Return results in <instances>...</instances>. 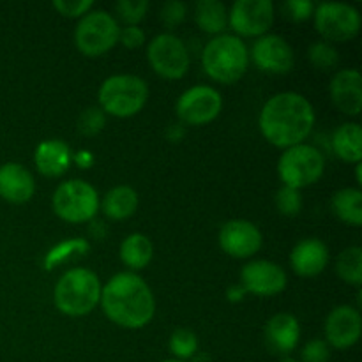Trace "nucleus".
Segmentation results:
<instances>
[{
  "instance_id": "nucleus-1",
  "label": "nucleus",
  "mask_w": 362,
  "mask_h": 362,
  "mask_svg": "<svg viewBox=\"0 0 362 362\" xmlns=\"http://www.w3.org/2000/svg\"><path fill=\"white\" fill-rule=\"evenodd\" d=\"M315 124V110L304 95L281 92L264 105L258 119L262 134L269 144L279 148L300 145Z\"/></svg>"
},
{
  "instance_id": "nucleus-2",
  "label": "nucleus",
  "mask_w": 362,
  "mask_h": 362,
  "mask_svg": "<svg viewBox=\"0 0 362 362\" xmlns=\"http://www.w3.org/2000/svg\"><path fill=\"white\" fill-rule=\"evenodd\" d=\"M103 311L113 324L141 329L152 320L156 300L147 283L134 272H120L101 288Z\"/></svg>"
},
{
  "instance_id": "nucleus-3",
  "label": "nucleus",
  "mask_w": 362,
  "mask_h": 362,
  "mask_svg": "<svg viewBox=\"0 0 362 362\" xmlns=\"http://www.w3.org/2000/svg\"><path fill=\"white\" fill-rule=\"evenodd\" d=\"M55 306L67 317H85L101 299V283L88 269H71L57 281Z\"/></svg>"
},
{
  "instance_id": "nucleus-4",
  "label": "nucleus",
  "mask_w": 362,
  "mask_h": 362,
  "mask_svg": "<svg viewBox=\"0 0 362 362\" xmlns=\"http://www.w3.org/2000/svg\"><path fill=\"white\" fill-rule=\"evenodd\" d=\"M250 62L246 45L235 35H216L202 53V64L209 76L219 83H235L244 76Z\"/></svg>"
},
{
  "instance_id": "nucleus-5",
  "label": "nucleus",
  "mask_w": 362,
  "mask_h": 362,
  "mask_svg": "<svg viewBox=\"0 0 362 362\" xmlns=\"http://www.w3.org/2000/svg\"><path fill=\"white\" fill-rule=\"evenodd\" d=\"M148 99V87L134 74H115L103 81L99 105L108 115L127 119L140 112Z\"/></svg>"
},
{
  "instance_id": "nucleus-6",
  "label": "nucleus",
  "mask_w": 362,
  "mask_h": 362,
  "mask_svg": "<svg viewBox=\"0 0 362 362\" xmlns=\"http://www.w3.org/2000/svg\"><path fill=\"white\" fill-rule=\"evenodd\" d=\"M325 170V159L313 145L300 144L283 152L278 163V172L283 184L292 189L311 186L317 182Z\"/></svg>"
},
{
  "instance_id": "nucleus-7",
  "label": "nucleus",
  "mask_w": 362,
  "mask_h": 362,
  "mask_svg": "<svg viewBox=\"0 0 362 362\" xmlns=\"http://www.w3.org/2000/svg\"><path fill=\"white\" fill-rule=\"evenodd\" d=\"M99 197L94 186L80 179L67 180L53 194V211L67 223H87L98 214Z\"/></svg>"
},
{
  "instance_id": "nucleus-8",
  "label": "nucleus",
  "mask_w": 362,
  "mask_h": 362,
  "mask_svg": "<svg viewBox=\"0 0 362 362\" xmlns=\"http://www.w3.org/2000/svg\"><path fill=\"white\" fill-rule=\"evenodd\" d=\"M120 28L106 11H92L80 20L74 30L76 48L87 57H101L119 42Z\"/></svg>"
},
{
  "instance_id": "nucleus-9",
  "label": "nucleus",
  "mask_w": 362,
  "mask_h": 362,
  "mask_svg": "<svg viewBox=\"0 0 362 362\" xmlns=\"http://www.w3.org/2000/svg\"><path fill=\"white\" fill-rule=\"evenodd\" d=\"M315 27L325 42H346L359 34L361 14L354 6L325 2L315 7Z\"/></svg>"
},
{
  "instance_id": "nucleus-10",
  "label": "nucleus",
  "mask_w": 362,
  "mask_h": 362,
  "mask_svg": "<svg viewBox=\"0 0 362 362\" xmlns=\"http://www.w3.org/2000/svg\"><path fill=\"white\" fill-rule=\"evenodd\" d=\"M152 69L166 80H179L189 69V52L182 39L173 34H159L147 48Z\"/></svg>"
},
{
  "instance_id": "nucleus-11",
  "label": "nucleus",
  "mask_w": 362,
  "mask_h": 362,
  "mask_svg": "<svg viewBox=\"0 0 362 362\" xmlns=\"http://www.w3.org/2000/svg\"><path fill=\"white\" fill-rule=\"evenodd\" d=\"M223 99L216 88L197 85L179 98L175 112L182 122L189 126H204L221 113Z\"/></svg>"
},
{
  "instance_id": "nucleus-12",
  "label": "nucleus",
  "mask_w": 362,
  "mask_h": 362,
  "mask_svg": "<svg viewBox=\"0 0 362 362\" xmlns=\"http://www.w3.org/2000/svg\"><path fill=\"white\" fill-rule=\"evenodd\" d=\"M274 21V4L271 0H239L228 13V23L237 34L255 37L264 35Z\"/></svg>"
},
{
  "instance_id": "nucleus-13",
  "label": "nucleus",
  "mask_w": 362,
  "mask_h": 362,
  "mask_svg": "<svg viewBox=\"0 0 362 362\" xmlns=\"http://www.w3.org/2000/svg\"><path fill=\"white\" fill-rule=\"evenodd\" d=\"M240 285L250 293L260 297L278 296L286 286V274L279 265L267 260H255L244 265Z\"/></svg>"
},
{
  "instance_id": "nucleus-14",
  "label": "nucleus",
  "mask_w": 362,
  "mask_h": 362,
  "mask_svg": "<svg viewBox=\"0 0 362 362\" xmlns=\"http://www.w3.org/2000/svg\"><path fill=\"white\" fill-rule=\"evenodd\" d=\"M219 246L233 258H250L262 247V233L253 223L233 219L223 225L219 232Z\"/></svg>"
},
{
  "instance_id": "nucleus-15",
  "label": "nucleus",
  "mask_w": 362,
  "mask_h": 362,
  "mask_svg": "<svg viewBox=\"0 0 362 362\" xmlns=\"http://www.w3.org/2000/svg\"><path fill=\"white\" fill-rule=\"evenodd\" d=\"M251 57L258 69L271 74L290 73L296 62L290 45L279 35H262L253 45Z\"/></svg>"
},
{
  "instance_id": "nucleus-16",
  "label": "nucleus",
  "mask_w": 362,
  "mask_h": 362,
  "mask_svg": "<svg viewBox=\"0 0 362 362\" xmlns=\"http://www.w3.org/2000/svg\"><path fill=\"white\" fill-rule=\"evenodd\" d=\"M362 318L352 306H339L331 311L325 322V338L334 349L345 350L356 345L361 338Z\"/></svg>"
},
{
  "instance_id": "nucleus-17",
  "label": "nucleus",
  "mask_w": 362,
  "mask_h": 362,
  "mask_svg": "<svg viewBox=\"0 0 362 362\" xmlns=\"http://www.w3.org/2000/svg\"><path fill=\"white\" fill-rule=\"evenodd\" d=\"M331 98L336 108L346 115H359L362 110V78L357 69H343L331 81Z\"/></svg>"
},
{
  "instance_id": "nucleus-18",
  "label": "nucleus",
  "mask_w": 362,
  "mask_h": 362,
  "mask_svg": "<svg viewBox=\"0 0 362 362\" xmlns=\"http://www.w3.org/2000/svg\"><path fill=\"white\" fill-rule=\"evenodd\" d=\"M35 182L32 173L18 163L0 166V198L9 204H27L34 197Z\"/></svg>"
},
{
  "instance_id": "nucleus-19",
  "label": "nucleus",
  "mask_w": 362,
  "mask_h": 362,
  "mask_svg": "<svg viewBox=\"0 0 362 362\" xmlns=\"http://www.w3.org/2000/svg\"><path fill=\"white\" fill-rule=\"evenodd\" d=\"M290 264L296 274L313 278L325 271L329 264V250L320 239H304L290 255Z\"/></svg>"
},
{
  "instance_id": "nucleus-20",
  "label": "nucleus",
  "mask_w": 362,
  "mask_h": 362,
  "mask_svg": "<svg viewBox=\"0 0 362 362\" xmlns=\"http://www.w3.org/2000/svg\"><path fill=\"white\" fill-rule=\"evenodd\" d=\"M300 338V327L296 317L288 313H278L265 325V343L272 354L288 356L293 352Z\"/></svg>"
},
{
  "instance_id": "nucleus-21",
  "label": "nucleus",
  "mask_w": 362,
  "mask_h": 362,
  "mask_svg": "<svg viewBox=\"0 0 362 362\" xmlns=\"http://www.w3.org/2000/svg\"><path fill=\"white\" fill-rule=\"evenodd\" d=\"M35 166L46 177H59L67 172L73 154L62 140H45L35 148Z\"/></svg>"
},
{
  "instance_id": "nucleus-22",
  "label": "nucleus",
  "mask_w": 362,
  "mask_h": 362,
  "mask_svg": "<svg viewBox=\"0 0 362 362\" xmlns=\"http://www.w3.org/2000/svg\"><path fill=\"white\" fill-rule=\"evenodd\" d=\"M101 207L110 219H115V221L127 219L136 211L138 193L129 186H117L106 193Z\"/></svg>"
},
{
  "instance_id": "nucleus-23",
  "label": "nucleus",
  "mask_w": 362,
  "mask_h": 362,
  "mask_svg": "<svg viewBox=\"0 0 362 362\" xmlns=\"http://www.w3.org/2000/svg\"><path fill=\"white\" fill-rule=\"evenodd\" d=\"M362 134L361 126L356 122L343 124L338 127L334 133V140H332V147H334L336 156L345 163H356L359 165L362 159Z\"/></svg>"
},
{
  "instance_id": "nucleus-24",
  "label": "nucleus",
  "mask_w": 362,
  "mask_h": 362,
  "mask_svg": "<svg viewBox=\"0 0 362 362\" xmlns=\"http://www.w3.org/2000/svg\"><path fill=\"white\" fill-rule=\"evenodd\" d=\"M152 255H154V247H152L151 239L144 233H133L126 237L120 246V260L133 271L147 267L152 260Z\"/></svg>"
},
{
  "instance_id": "nucleus-25",
  "label": "nucleus",
  "mask_w": 362,
  "mask_h": 362,
  "mask_svg": "<svg viewBox=\"0 0 362 362\" xmlns=\"http://www.w3.org/2000/svg\"><path fill=\"white\" fill-rule=\"evenodd\" d=\"M198 27L207 34H221L228 23V13L218 0H200L194 7Z\"/></svg>"
},
{
  "instance_id": "nucleus-26",
  "label": "nucleus",
  "mask_w": 362,
  "mask_h": 362,
  "mask_svg": "<svg viewBox=\"0 0 362 362\" xmlns=\"http://www.w3.org/2000/svg\"><path fill=\"white\" fill-rule=\"evenodd\" d=\"M332 209L341 221L352 226L362 225V193L354 187L339 189L332 197Z\"/></svg>"
},
{
  "instance_id": "nucleus-27",
  "label": "nucleus",
  "mask_w": 362,
  "mask_h": 362,
  "mask_svg": "<svg viewBox=\"0 0 362 362\" xmlns=\"http://www.w3.org/2000/svg\"><path fill=\"white\" fill-rule=\"evenodd\" d=\"M336 271L339 278L349 285L361 286L362 283V250L361 247H346L336 260Z\"/></svg>"
},
{
  "instance_id": "nucleus-28",
  "label": "nucleus",
  "mask_w": 362,
  "mask_h": 362,
  "mask_svg": "<svg viewBox=\"0 0 362 362\" xmlns=\"http://www.w3.org/2000/svg\"><path fill=\"white\" fill-rule=\"evenodd\" d=\"M197 350L198 339L193 331L177 329L172 334V338H170V352L177 357V361L186 362V359H191V357L197 356Z\"/></svg>"
},
{
  "instance_id": "nucleus-29",
  "label": "nucleus",
  "mask_w": 362,
  "mask_h": 362,
  "mask_svg": "<svg viewBox=\"0 0 362 362\" xmlns=\"http://www.w3.org/2000/svg\"><path fill=\"white\" fill-rule=\"evenodd\" d=\"M308 55H310V62L313 64L318 71H324V73L334 69L339 62L338 49L325 41H318L315 42V45H311Z\"/></svg>"
},
{
  "instance_id": "nucleus-30",
  "label": "nucleus",
  "mask_w": 362,
  "mask_h": 362,
  "mask_svg": "<svg viewBox=\"0 0 362 362\" xmlns=\"http://www.w3.org/2000/svg\"><path fill=\"white\" fill-rule=\"evenodd\" d=\"M88 250H90V246H88V243H85V240L81 239L66 240V243L59 244V246L53 247V250L49 251L45 262L46 269L55 267L57 264H60V262H64L66 258H69L71 255H83L87 253Z\"/></svg>"
},
{
  "instance_id": "nucleus-31",
  "label": "nucleus",
  "mask_w": 362,
  "mask_h": 362,
  "mask_svg": "<svg viewBox=\"0 0 362 362\" xmlns=\"http://www.w3.org/2000/svg\"><path fill=\"white\" fill-rule=\"evenodd\" d=\"M115 9L120 20L126 21L127 27H138V23L147 14L148 2L147 0H119Z\"/></svg>"
},
{
  "instance_id": "nucleus-32",
  "label": "nucleus",
  "mask_w": 362,
  "mask_h": 362,
  "mask_svg": "<svg viewBox=\"0 0 362 362\" xmlns=\"http://www.w3.org/2000/svg\"><path fill=\"white\" fill-rule=\"evenodd\" d=\"M276 207L283 216H288V218L299 214L303 209V197H300L299 189L283 186L276 194Z\"/></svg>"
},
{
  "instance_id": "nucleus-33",
  "label": "nucleus",
  "mask_w": 362,
  "mask_h": 362,
  "mask_svg": "<svg viewBox=\"0 0 362 362\" xmlns=\"http://www.w3.org/2000/svg\"><path fill=\"white\" fill-rule=\"evenodd\" d=\"M106 124V113L101 108H87L78 119V131L85 136H95Z\"/></svg>"
},
{
  "instance_id": "nucleus-34",
  "label": "nucleus",
  "mask_w": 362,
  "mask_h": 362,
  "mask_svg": "<svg viewBox=\"0 0 362 362\" xmlns=\"http://www.w3.org/2000/svg\"><path fill=\"white\" fill-rule=\"evenodd\" d=\"M94 2L92 0H55L53 7L59 11L62 16L67 18H83L92 9Z\"/></svg>"
},
{
  "instance_id": "nucleus-35",
  "label": "nucleus",
  "mask_w": 362,
  "mask_h": 362,
  "mask_svg": "<svg viewBox=\"0 0 362 362\" xmlns=\"http://www.w3.org/2000/svg\"><path fill=\"white\" fill-rule=\"evenodd\" d=\"M187 14V7L184 2H179V0H172V2H166L165 6L161 7V21L166 25V27L173 28L177 25H180L184 21Z\"/></svg>"
},
{
  "instance_id": "nucleus-36",
  "label": "nucleus",
  "mask_w": 362,
  "mask_h": 362,
  "mask_svg": "<svg viewBox=\"0 0 362 362\" xmlns=\"http://www.w3.org/2000/svg\"><path fill=\"white\" fill-rule=\"evenodd\" d=\"M329 357H331V350L324 339H311L300 354L303 362H327Z\"/></svg>"
},
{
  "instance_id": "nucleus-37",
  "label": "nucleus",
  "mask_w": 362,
  "mask_h": 362,
  "mask_svg": "<svg viewBox=\"0 0 362 362\" xmlns=\"http://www.w3.org/2000/svg\"><path fill=\"white\" fill-rule=\"evenodd\" d=\"M285 13L288 14L292 20L296 21H304L308 18L313 16L315 6L310 0H288L285 4Z\"/></svg>"
},
{
  "instance_id": "nucleus-38",
  "label": "nucleus",
  "mask_w": 362,
  "mask_h": 362,
  "mask_svg": "<svg viewBox=\"0 0 362 362\" xmlns=\"http://www.w3.org/2000/svg\"><path fill=\"white\" fill-rule=\"evenodd\" d=\"M119 41L129 49L140 48L145 42V32L140 27H126L120 30Z\"/></svg>"
},
{
  "instance_id": "nucleus-39",
  "label": "nucleus",
  "mask_w": 362,
  "mask_h": 362,
  "mask_svg": "<svg viewBox=\"0 0 362 362\" xmlns=\"http://www.w3.org/2000/svg\"><path fill=\"white\" fill-rule=\"evenodd\" d=\"M246 290H244L243 285H233L228 288V293H226V297H228L230 303H239V300H243V297L246 296Z\"/></svg>"
},
{
  "instance_id": "nucleus-40",
  "label": "nucleus",
  "mask_w": 362,
  "mask_h": 362,
  "mask_svg": "<svg viewBox=\"0 0 362 362\" xmlns=\"http://www.w3.org/2000/svg\"><path fill=\"white\" fill-rule=\"evenodd\" d=\"M74 161H76V165L80 166V168H88V166H92V163H94V158H92V154L88 151H81L74 156Z\"/></svg>"
},
{
  "instance_id": "nucleus-41",
  "label": "nucleus",
  "mask_w": 362,
  "mask_h": 362,
  "mask_svg": "<svg viewBox=\"0 0 362 362\" xmlns=\"http://www.w3.org/2000/svg\"><path fill=\"white\" fill-rule=\"evenodd\" d=\"M184 136V129L180 126H172L168 131L170 141H180V138Z\"/></svg>"
},
{
  "instance_id": "nucleus-42",
  "label": "nucleus",
  "mask_w": 362,
  "mask_h": 362,
  "mask_svg": "<svg viewBox=\"0 0 362 362\" xmlns=\"http://www.w3.org/2000/svg\"><path fill=\"white\" fill-rule=\"evenodd\" d=\"M279 362H297V361L293 359V357H290V356H285V357H283V359L279 361Z\"/></svg>"
},
{
  "instance_id": "nucleus-43",
  "label": "nucleus",
  "mask_w": 362,
  "mask_h": 362,
  "mask_svg": "<svg viewBox=\"0 0 362 362\" xmlns=\"http://www.w3.org/2000/svg\"><path fill=\"white\" fill-rule=\"evenodd\" d=\"M163 362H184V361H177V359H168V361H163Z\"/></svg>"
}]
</instances>
